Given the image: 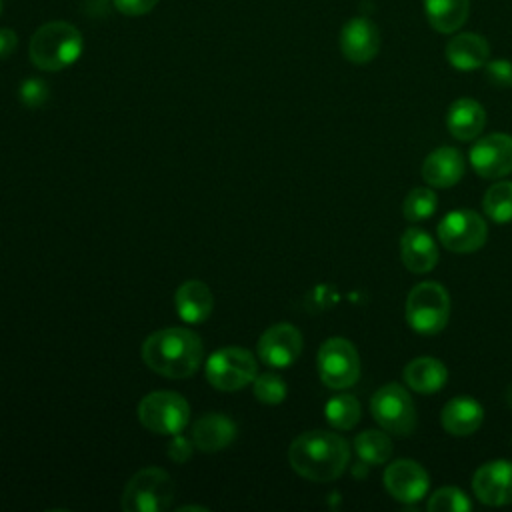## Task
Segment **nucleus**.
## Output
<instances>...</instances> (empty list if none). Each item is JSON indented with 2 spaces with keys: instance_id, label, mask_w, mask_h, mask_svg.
<instances>
[{
  "instance_id": "nucleus-1",
  "label": "nucleus",
  "mask_w": 512,
  "mask_h": 512,
  "mask_svg": "<svg viewBox=\"0 0 512 512\" xmlns=\"http://www.w3.org/2000/svg\"><path fill=\"white\" fill-rule=\"evenodd\" d=\"M288 460L294 472L312 482L336 480L348 466V442L326 430H310L292 440Z\"/></svg>"
},
{
  "instance_id": "nucleus-2",
  "label": "nucleus",
  "mask_w": 512,
  "mask_h": 512,
  "mask_svg": "<svg viewBox=\"0 0 512 512\" xmlns=\"http://www.w3.org/2000/svg\"><path fill=\"white\" fill-rule=\"evenodd\" d=\"M202 340L186 328L152 332L142 344V360L150 370L166 378H188L202 362Z\"/></svg>"
},
{
  "instance_id": "nucleus-3",
  "label": "nucleus",
  "mask_w": 512,
  "mask_h": 512,
  "mask_svg": "<svg viewBox=\"0 0 512 512\" xmlns=\"http://www.w3.org/2000/svg\"><path fill=\"white\" fill-rule=\"evenodd\" d=\"M84 50L80 30L64 20L42 24L30 38V60L36 68L58 72L72 66Z\"/></svg>"
},
{
  "instance_id": "nucleus-4",
  "label": "nucleus",
  "mask_w": 512,
  "mask_h": 512,
  "mask_svg": "<svg viewBox=\"0 0 512 512\" xmlns=\"http://www.w3.org/2000/svg\"><path fill=\"white\" fill-rule=\"evenodd\" d=\"M450 316V296L438 282L416 284L406 298V320L422 336L438 334Z\"/></svg>"
},
{
  "instance_id": "nucleus-5",
  "label": "nucleus",
  "mask_w": 512,
  "mask_h": 512,
  "mask_svg": "<svg viewBox=\"0 0 512 512\" xmlns=\"http://www.w3.org/2000/svg\"><path fill=\"white\" fill-rule=\"evenodd\" d=\"M174 498V482L162 468H142L124 486L120 506L124 512H162Z\"/></svg>"
},
{
  "instance_id": "nucleus-6",
  "label": "nucleus",
  "mask_w": 512,
  "mask_h": 512,
  "mask_svg": "<svg viewBox=\"0 0 512 512\" xmlns=\"http://www.w3.org/2000/svg\"><path fill=\"white\" fill-rule=\"evenodd\" d=\"M190 418V406L178 392L158 390L146 394L138 404V420L156 434L174 436L184 430Z\"/></svg>"
},
{
  "instance_id": "nucleus-7",
  "label": "nucleus",
  "mask_w": 512,
  "mask_h": 512,
  "mask_svg": "<svg viewBox=\"0 0 512 512\" xmlns=\"http://www.w3.org/2000/svg\"><path fill=\"white\" fill-rule=\"evenodd\" d=\"M258 376V364L252 352L238 348V346H226L216 350L208 362H206V378L208 382L224 392L240 390L254 382Z\"/></svg>"
},
{
  "instance_id": "nucleus-8",
  "label": "nucleus",
  "mask_w": 512,
  "mask_h": 512,
  "mask_svg": "<svg viewBox=\"0 0 512 512\" xmlns=\"http://www.w3.org/2000/svg\"><path fill=\"white\" fill-rule=\"evenodd\" d=\"M374 420L396 436H408L416 428V408L410 394L396 382L378 388L370 400Z\"/></svg>"
},
{
  "instance_id": "nucleus-9",
  "label": "nucleus",
  "mask_w": 512,
  "mask_h": 512,
  "mask_svg": "<svg viewBox=\"0 0 512 512\" xmlns=\"http://www.w3.org/2000/svg\"><path fill=\"white\" fill-rule=\"evenodd\" d=\"M320 380L334 390H344L356 384L360 376V358L354 344L346 338H328L318 350Z\"/></svg>"
},
{
  "instance_id": "nucleus-10",
  "label": "nucleus",
  "mask_w": 512,
  "mask_h": 512,
  "mask_svg": "<svg viewBox=\"0 0 512 512\" xmlns=\"http://www.w3.org/2000/svg\"><path fill=\"white\" fill-rule=\"evenodd\" d=\"M488 228L484 218L468 208L448 212L438 224V238L444 248L456 254H468L484 246Z\"/></svg>"
},
{
  "instance_id": "nucleus-11",
  "label": "nucleus",
  "mask_w": 512,
  "mask_h": 512,
  "mask_svg": "<svg viewBox=\"0 0 512 512\" xmlns=\"http://www.w3.org/2000/svg\"><path fill=\"white\" fill-rule=\"evenodd\" d=\"M258 358L270 368H288L302 352V334L292 324H274L258 340Z\"/></svg>"
},
{
  "instance_id": "nucleus-12",
  "label": "nucleus",
  "mask_w": 512,
  "mask_h": 512,
  "mask_svg": "<svg viewBox=\"0 0 512 512\" xmlns=\"http://www.w3.org/2000/svg\"><path fill=\"white\" fill-rule=\"evenodd\" d=\"M470 164L482 178H502L512 172V136L488 134L470 148Z\"/></svg>"
},
{
  "instance_id": "nucleus-13",
  "label": "nucleus",
  "mask_w": 512,
  "mask_h": 512,
  "mask_svg": "<svg viewBox=\"0 0 512 512\" xmlns=\"http://www.w3.org/2000/svg\"><path fill=\"white\" fill-rule=\"evenodd\" d=\"M384 486L394 500L412 504V502H418L422 496H426L430 478L418 462L402 458L386 466Z\"/></svg>"
},
{
  "instance_id": "nucleus-14",
  "label": "nucleus",
  "mask_w": 512,
  "mask_h": 512,
  "mask_svg": "<svg viewBox=\"0 0 512 512\" xmlns=\"http://www.w3.org/2000/svg\"><path fill=\"white\" fill-rule=\"evenodd\" d=\"M474 494L488 506H504L512 502V462L492 460L482 464L472 478Z\"/></svg>"
},
{
  "instance_id": "nucleus-15",
  "label": "nucleus",
  "mask_w": 512,
  "mask_h": 512,
  "mask_svg": "<svg viewBox=\"0 0 512 512\" xmlns=\"http://www.w3.org/2000/svg\"><path fill=\"white\" fill-rule=\"evenodd\" d=\"M380 50V32L370 18H350L340 30V52L354 64L370 62Z\"/></svg>"
},
{
  "instance_id": "nucleus-16",
  "label": "nucleus",
  "mask_w": 512,
  "mask_h": 512,
  "mask_svg": "<svg viewBox=\"0 0 512 512\" xmlns=\"http://www.w3.org/2000/svg\"><path fill=\"white\" fill-rule=\"evenodd\" d=\"M464 176V158L452 146H440L430 152L422 164V178L434 188H448Z\"/></svg>"
},
{
  "instance_id": "nucleus-17",
  "label": "nucleus",
  "mask_w": 512,
  "mask_h": 512,
  "mask_svg": "<svg viewBox=\"0 0 512 512\" xmlns=\"http://www.w3.org/2000/svg\"><path fill=\"white\" fill-rule=\"evenodd\" d=\"M400 258L410 272L424 274L436 266L438 248L428 232L412 226L400 238Z\"/></svg>"
},
{
  "instance_id": "nucleus-18",
  "label": "nucleus",
  "mask_w": 512,
  "mask_h": 512,
  "mask_svg": "<svg viewBox=\"0 0 512 512\" xmlns=\"http://www.w3.org/2000/svg\"><path fill=\"white\" fill-rule=\"evenodd\" d=\"M490 58V46L484 36L474 32H462L448 40L446 60L462 72L482 68Z\"/></svg>"
},
{
  "instance_id": "nucleus-19",
  "label": "nucleus",
  "mask_w": 512,
  "mask_h": 512,
  "mask_svg": "<svg viewBox=\"0 0 512 512\" xmlns=\"http://www.w3.org/2000/svg\"><path fill=\"white\" fill-rule=\"evenodd\" d=\"M178 316L188 324H202L208 320L214 308V296L210 288L200 280H188L178 286L174 294Z\"/></svg>"
},
{
  "instance_id": "nucleus-20",
  "label": "nucleus",
  "mask_w": 512,
  "mask_h": 512,
  "mask_svg": "<svg viewBox=\"0 0 512 512\" xmlns=\"http://www.w3.org/2000/svg\"><path fill=\"white\" fill-rule=\"evenodd\" d=\"M236 438V424L226 414H206L192 426V442L202 452L224 450Z\"/></svg>"
},
{
  "instance_id": "nucleus-21",
  "label": "nucleus",
  "mask_w": 512,
  "mask_h": 512,
  "mask_svg": "<svg viewBox=\"0 0 512 512\" xmlns=\"http://www.w3.org/2000/svg\"><path fill=\"white\" fill-rule=\"evenodd\" d=\"M486 124V112L474 98H458L446 112L448 132L458 140H474Z\"/></svg>"
},
{
  "instance_id": "nucleus-22",
  "label": "nucleus",
  "mask_w": 512,
  "mask_h": 512,
  "mask_svg": "<svg viewBox=\"0 0 512 512\" xmlns=\"http://www.w3.org/2000/svg\"><path fill=\"white\" fill-rule=\"evenodd\" d=\"M440 418H442V426L448 434L468 436L480 428L484 410L474 398L456 396L444 404Z\"/></svg>"
},
{
  "instance_id": "nucleus-23",
  "label": "nucleus",
  "mask_w": 512,
  "mask_h": 512,
  "mask_svg": "<svg viewBox=\"0 0 512 512\" xmlns=\"http://www.w3.org/2000/svg\"><path fill=\"white\" fill-rule=\"evenodd\" d=\"M446 378H448L446 366L440 360L430 356L414 358L404 368V382L420 394L438 392L446 384Z\"/></svg>"
},
{
  "instance_id": "nucleus-24",
  "label": "nucleus",
  "mask_w": 512,
  "mask_h": 512,
  "mask_svg": "<svg viewBox=\"0 0 512 512\" xmlns=\"http://www.w3.org/2000/svg\"><path fill=\"white\" fill-rule=\"evenodd\" d=\"M424 12L436 32L452 34L468 20L470 0H424Z\"/></svg>"
},
{
  "instance_id": "nucleus-25",
  "label": "nucleus",
  "mask_w": 512,
  "mask_h": 512,
  "mask_svg": "<svg viewBox=\"0 0 512 512\" xmlns=\"http://www.w3.org/2000/svg\"><path fill=\"white\" fill-rule=\"evenodd\" d=\"M354 450L362 462L378 466L386 464L392 456V442L380 430H364L354 440Z\"/></svg>"
},
{
  "instance_id": "nucleus-26",
  "label": "nucleus",
  "mask_w": 512,
  "mask_h": 512,
  "mask_svg": "<svg viewBox=\"0 0 512 512\" xmlns=\"http://www.w3.org/2000/svg\"><path fill=\"white\" fill-rule=\"evenodd\" d=\"M484 214L496 222L506 224L512 220V182H496L490 186L482 200Z\"/></svg>"
},
{
  "instance_id": "nucleus-27",
  "label": "nucleus",
  "mask_w": 512,
  "mask_h": 512,
  "mask_svg": "<svg viewBox=\"0 0 512 512\" xmlns=\"http://www.w3.org/2000/svg\"><path fill=\"white\" fill-rule=\"evenodd\" d=\"M324 414H326V420L330 422V426H334L338 430H350L352 426L358 424L362 408L354 396L340 394V396H334L328 400Z\"/></svg>"
},
{
  "instance_id": "nucleus-28",
  "label": "nucleus",
  "mask_w": 512,
  "mask_h": 512,
  "mask_svg": "<svg viewBox=\"0 0 512 512\" xmlns=\"http://www.w3.org/2000/svg\"><path fill=\"white\" fill-rule=\"evenodd\" d=\"M438 198L430 188H414L408 192L402 204V212L410 222H422L436 212Z\"/></svg>"
},
{
  "instance_id": "nucleus-29",
  "label": "nucleus",
  "mask_w": 512,
  "mask_h": 512,
  "mask_svg": "<svg viewBox=\"0 0 512 512\" xmlns=\"http://www.w3.org/2000/svg\"><path fill=\"white\" fill-rule=\"evenodd\" d=\"M426 508L430 512H468V510H472V502L460 488L444 486V488H438L436 492H432Z\"/></svg>"
},
{
  "instance_id": "nucleus-30",
  "label": "nucleus",
  "mask_w": 512,
  "mask_h": 512,
  "mask_svg": "<svg viewBox=\"0 0 512 512\" xmlns=\"http://www.w3.org/2000/svg\"><path fill=\"white\" fill-rule=\"evenodd\" d=\"M254 396L262 404H280L286 398V382L272 372L254 378Z\"/></svg>"
},
{
  "instance_id": "nucleus-31",
  "label": "nucleus",
  "mask_w": 512,
  "mask_h": 512,
  "mask_svg": "<svg viewBox=\"0 0 512 512\" xmlns=\"http://www.w3.org/2000/svg\"><path fill=\"white\" fill-rule=\"evenodd\" d=\"M50 96L48 84L40 78H26L18 86V100L28 106V108H38L44 106Z\"/></svg>"
},
{
  "instance_id": "nucleus-32",
  "label": "nucleus",
  "mask_w": 512,
  "mask_h": 512,
  "mask_svg": "<svg viewBox=\"0 0 512 512\" xmlns=\"http://www.w3.org/2000/svg\"><path fill=\"white\" fill-rule=\"evenodd\" d=\"M486 80L496 88H512V62L508 60H488L484 64Z\"/></svg>"
},
{
  "instance_id": "nucleus-33",
  "label": "nucleus",
  "mask_w": 512,
  "mask_h": 512,
  "mask_svg": "<svg viewBox=\"0 0 512 512\" xmlns=\"http://www.w3.org/2000/svg\"><path fill=\"white\" fill-rule=\"evenodd\" d=\"M194 448H196V446H194L192 438L188 440V438H184V436H180V434H174V438L170 440V444H168V448H166V454H168V458L174 460L176 464H184L186 460H190Z\"/></svg>"
},
{
  "instance_id": "nucleus-34",
  "label": "nucleus",
  "mask_w": 512,
  "mask_h": 512,
  "mask_svg": "<svg viewBox=\"0 0 512 512\" xmlns=\"http://www.w3.org/2000/svg\"><path fill=\"white\" fill-rule=\"evenodd\" d=\"M114 8L126 16H142L154 10L158 0H112Z\"/></svg>"
},
{
  "instance_id": "nucleus-35",
  "label": "nucleus",
  "mask_w": 512,
  "mask_h": 512,
  "mask_svg": "<svg viewBox=\"0 0 512 512\" xmlns=\"http://www.w3.org/2000/svg\"><path fill=\"white\" fill-rule=\"evenodd\" d=\"M18 46V36L12 28H0V60L14 54Z\"/></svg>"
},
{
  "instance_id": "nucleus-36",
  "label": "nucleus",
  "mask_w": 512,
  "mask_h": 512,
  "mask_svg": "<svg viewBox=\"0 0 512 512\" xmlns=\"http://www.w3.org/2000/svg\"><path fill=\"white\" fill-rule=\"evenodd\" d=\"M184 510H206V508H202V506H182V508H178V512H184Z\"/></svg>"
},
{
  "instance_id": "nucleus-37",
  "label": "nucleus",
  "mask_w": 512,
  "mask_h": 512,
  "mask_svg": "<svg viewBox=\"0 0 512 512\" xmlns=\"http://www.w3.org/2000/svg\"><path fill=\"white\" fill-rule=\"evenodd\" d=\"M0 12H2V0H0Z\"/></svg>"
}]
</instances>
